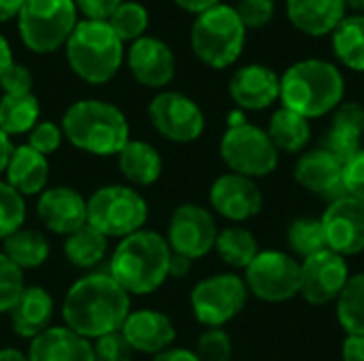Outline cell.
Segmentation results:
<instances>
[{"mask_svg":"<svg viewBox=\"0 0 364 361\" xmlns=\"http://www.w3.org/2000/svg\"><path fill=\"white\" fill-rule=\"evenodd\" d=\"M23 221H26L23 196L17 189H13L6 181H0V240L21 230Z\"/></svg>","mask_w":364,"mask_h":361,"instance_id":"36","label":"cell"},{"mask_svg":"<svg viewBox=\"0 0 364 361\" xmlns=\"http://www.w3.org/2000/svg\"><path fill=\"white\" fill-rule=\"evenodd\" d=\"M13 64V51H11V45L9 40L0 34V74Z\"/></svg>","mask_w":364,"mask_h":361,"instance_id":"53","label":"cell"},{"mask_svg":"<svg viewBox=\"0 0 364 361\" xmlns=\"http://www.w3.org/2000/svg\"><path fill=\"white\" fill-rule=\"evenodd\" d=\"M64 140V132H62V126H55L51 121H38L30 134H28V147H32L34 151H38L41 155H51L53 151L60 149Z\"/></svg>","mask_w":364,"mask_h":361,"instance_id":"41","label":"cell"},{"mask_svg":"<svg viewBox=\"0 0 364 361\" xmlns=\"http://www.w3.org/2000/svg\"><path fill=\"white\" fill-rule=\"evenodd\" d=\"M235 11L241 23L245 26V30H258V28H264L273 19L275 2L273 0H239Z\"/></svg>","mask_w":364,"mask_h":361,"instance_id":"40","label":"cell"},{"mask_svg":"<svg viewBox=\"0 0 364 361\" xmlns=\"http://www.w3.org/2000/svg\"><path fill=\"white\" fill-rule=\"evenodd\" d=\"M286 238H288V247L292 249V255L301 257V262L324 251V249H328L320 217L294 219L286 232Z\"/></svg>","mask_w":364,"mask_h":361,"instance_id":"34","label":"cell"},{"mask_svg":"<svg viewBox=\"0 0 364 361\" xmlns=\"http://www.w3.org/2000/svg\"><path fill=\"white\" fill-rule=\"evenodd\" d=\"M107 23L119 36L122 43H134L145 36V30L149 26V13L141 2H122L107 19Z\"/></svg>","mask_w":364,"mask_h":361,"instance_id":"35","label":"cell"},{"mask_svg":"<svg viewBox=\"0 0 364 361\" xmlns=\"http://www.w3.org/2000/svg\"><path fill=\"white\" fill-rule=\"evenodd\" d=\"M279 74L264 64H245L228 81V94L241 111H264L279 100Z\"/></svg>","mask_w":364,"mask_h":361,"instance_id":"18","label":"cell"},{"mask_svg":"<svg viewBox=\"0 0 364 361\" xmlns=\"http://www.w3.org/2000/svg\"><path fill=\"white\" fill-rule=\"evenodd\" d=\"M49 240L38 230L21 228L9 238L2 240V253L19 268V270H34L41 268L49 260Z\"/></svg>","mask_w":364,"mask_h":361,"instance_id":"28","label":"cell"},{"mask_svg":"<svg viewBox=\"0 0 364 361\" xmlns=\"http://www.w3.org/2000/svg\"><path fill=\"white\" fill-rule=\"evenodd\" d=\"M343 189L348 196L364 202V147L343 164Z\"/></svg>","mask_w":364,"mask_h":361,"instance_id":"44","label":"cell"},{"mask_svg":"<svg viewBox=\"0 0 364 361\" xmlns=\"http://www.w3.org/2000/svg\"><path fill=\"white\" fill-rule=\"evenodd\" d=\"M13 153V143H11V136H6L2 130H0V174L6 170V164H9V157Z\"/></svg>","mask_w":364,"mask_h":361,"instance_id":"52","label":"cell"},{"mask_svg":"<svg viewBox=\"0 0 364 361\" xmlns=\"http://www.w3.org/2000/svg\"><path fill=\"white\" fill-rule=\"evenodd\" d=\"M94 347V361H132V347L122 336V332H113L100 336L92 343Z\"/></svg>","mask_w":364,"mask_h":361,"instance_id":"42","label":"cell"},{"mask_svg":"<svg viewBox=\"0 0 364 361\" xmlns=\"http://www.w3.org/2000/svg\"><path fill=\"white\" fill-rule=\"evenodd\" d=\"M36 215L49 232L68 236L87 223V200L73 187H47L38 196Z\"/></svg>","mask_w":364,"mask_h":361,"instance_id":"17","label":"cell"},{"mask_svg":"<svg viewBox=\"0 0 364 361\" xmlns=\"http://www.w3.org/2000/svg\"><path fill=\"white\" fill-rule=\"evenodd\" d=\"M335 304L337 321L346 336H364V272L350 277Z\"/></svg>","mask_w":364,"mask_h":361,"instance_id":"33","label":"cell"},{"mask_svg":"<svg viewBox=\"0 0 364 361\" xmlns=\"http://www.w3.org/2000/svg\"><path fill=\"white\" fill-rule=\"evenodd\" d=\"M117 166L126 181L139 187L154 185L162 174V157L154 145L147 140H128L117 153Z\"/></svg>","mask_w":364,"mask_h":361,"instance_id":"26","label":"cell"},{"mask_svg":"<svg viewBox=\"0 0 364 361\" xmlns=\"http://www.w3.org/2000/svg\"><path fill=\"white\" fill-rule=\"evenodd\" d=\"M279 83L282 106L309 121L331 115L346 96V79L341 70L333 62L320 57L294 62L279 77Z\"/></svg>","mask_w":364,"mask_h":361,"instance_id":"2","label":"cell"},{"mask_svg":"<svg viewBox=\"0 0 364 361\" xmlns=\"http://www.w3.org/2000/svg\"><path fill=\"white\" fill-rule=\"evenodd\" d=\"M320 147L326 149L331 155H335L341 164H346L350 157H354V155L363 149V134L331 123L328 130H326L324 136H322Z\"/></svg>","mask_w":364,"mask_h":361,"instance_id":"37","label":"cell"},{"mask_svg":"<svg viewBox=\"0 0 364 361\" xmlns=\"http://www.w3.org/2000/svg\"><path fill=\"white\" fill-rule=\"evenodd\" d=\"M179 9L188 11V13H194V15H200L209 9H213L215 4H220L222 0H173Z\"/></svg>","mask_w":364,"mask_h":361,"instance_id":"49","label":"cell"},{"mask_svg":"<svg viewBox=\"0 0 364 361\" xmlns=\"http://www.w3.org/2000/svg\"><path fill=\"white\" fill-rule=\"evenodd\" d=\"M247 291L262 302H288L301 291V262L284 251L267 249L245 268Z\"/></svg>","mask_w":364,"mask_h":361,"instance_id":"11","label":"cell"},{"mask_svg":"<svg viewBox=\"0 0 364 361\" xmlns=\"http://www.w3.org/2000/svg\"><path fill=\"white\" fill-rule=\"evenodd\" d=\"M21 6H23V0H0V23L17 17Z\"/></svg>","mask_w":364,"mask_h":361,"instance_id":"51","label":"cell"},{"mask_svg":"<svg viewBox=\"0 0 364 361\" xmlns=\"http://www.w3.org/2000/svg\"><path fill=\"white\" fill-rule=\"evenodd\" d=\"M333 121L335 126L348 128L352 132H358L364 136V106L360 102H341L333 113Z\"/></svg>","mask_w":364,"mask_h":361,"instance_id":"45","label":"cell"},{"mask_svg":"<svg viewBox=\"0 0 364 361\" xmlns=\"http://www.w3.org/2000/svg\"><path fill=\"white\" fill-rule=\"evenodd\" d=\"M247 296L250 291L243 277L220 272L194 285L190 294V306L200 326L222 328L245 309Z\"/></svg>","mask_w":364,"mask_h":361,"instance_id":"10","label":"cell"},{"mask_svg":"<svg viewBox=\"0 0 364 361\" xmlns=\"http://www.w3.org/2000/svg\"><path fill=\"white\" fill-rule=\"evenodd\" d=\"M168 260L166 238L158 232L139 230L119 240L109 262V274L130 296H147L168 279Z\"/></svg>","mask_w":364,"mask_h":361,"instance_id":"3","label":"cell"},{"mask_svg":"<svg viewBox=\"0 0 364 361\" xmlns=\"http://www.w3.org/2000/svg\"><path fill=\"white\" fill-rule=\"evenodd\" d=\"M290 23L307 36H328L348 15L343 0H286Z\"/></svg>","mask_w":364,"mask_h":361,"instance_id":"22","label":"cell"},{"mask_svg":"<svg viewBox=\"0 0 364 361\" xmlns=\"http://www.w3.org/2000/svg\"><path fill=\"white\" fill-rule=\"evenodd\" d=\"M218 223L211 211L200 204H181L173 211L166 230V243L173 253L186 255L192 262L213 251Z\"/></svg>","mask_w":364,"mask_h":361,"instance_id":"13","label":"cell"},{"mask_svg":"<svg viewBox=\"0 0 364 361\" xmlns=\"http://www.w3.org/2000/svg\"><path fill=\"white\" fill-rule=\"evenodd\" d=\"M26 289L23 270H19L0 251V313H9Z\"/></svg>","mask_w":364,"mask_h":361,"instance_id":"38","label":"cell"},{"mask_svg":"<svg viewBox=\"0 0 364 361\" xmlns=\"http://www.w3.org/2000/svg\"><path fill=\"white\" fill-rule=\"evenodd\" d=\"M30 361H94L92 340L64 328H49L41 336L30 340Z\"/></svg>","mask_w":364,"mask_h":361,"instance_id":"23","label":"cell"},{"mask_svg":"<svg viewBox=\"0 0 364 361\" xmlns=\"http://www.w3.org/2000/svg\"><path fill=\"white\" fill-rule=\"evenodd\" d=\"M122 2L124 0H75L77 11H81L85 19H96V21H107Z\"/></svg>","mask_w":364,"mask_h":361,"instance_id":"46","label":"cell"},{"mask_svg":"<svg viewBox=\"0 0 364 361\" xmlns=\"http://www.w3.org/2000/svg\"><path fill=\"white\" fill-rule=\"evenodd\" d=\"M341 361H364V336H346L341 345Z\"/></svg>","mask_w":364,"mask_h":361,"instance_id":"47","label":"cell"},{"mask_svg":"<svg viewBox=\"0 0 364 361\" xmlns=\"http://www.w3.org/2000/svg\"><path fill=\"white\" fill-rule=\"evenodd\" d=\"M11 330L26 340H32L51 328L53 319V298L47 289L32 285L26 287L17 304L9 311Z\"/></svg>","mask_w":364,"mask_h":361,"instance_id":"24","label":"cell"},{"mask_svg":"<svg viewBox=\"0 0 364 361\" xmlns=\"http://www.w3.org/2000/svg\"><path fill=\"white\" fill-rule=\"evenodd\" d=\"M75 0H23L17 15L21 43L34 53H53L77 26Z\"/></svg>","mask_w":364,"mask_h":361,"instance_id":"7","label":"cell"},{"mask_svg":"<svg viewBox=\"0 0 364 361\" xmlns=\"http://www.w3.org/2000/svg\"><path fill=\"white\" fill-rule=\"evenodd\" d=\"M107 249H109L107 236L100 234L90 223L64 236V257L75 268H81V270L98 266L107 257Z\"/></svg>","mask_w":364,"mask_h":361,"instance_id":"31","label":"cell"},{"mask_svg":"<svg viewBox=\"0 0 364 361\" xmlns=\"http://www.w3.org/2000/svg\"><path fill=\"white\" fill-rule=\"evenodd\" d=\"M149 121L160 136L171 143H194L205 132V115L200 106L179 91H160L149 102Z\"/></svg>","mask_w":364,"mask_h":361,"instance_id":"12","label":"cell"},{"mask_svg":"<svg viewBox=\"0 0 364 361\" xmlns=\"http://www.w3.org/2000/svg\"><path fill=\"white\" fill-rule=\"evenodd\" d=\"M296 183L314 196L335 200L346 194L343 189V164L326 149L316 147L303 151L294 164Z\"/></svg>","mask_w":364,"mask_h":361,"instance_id":"20","label":"cell"},{"mask_svg":"<svg viewBox=\"0 0 364 361\" xmlns=\"http://www.w3.org/2000/svg\"><path fill=\"white\" fill-rule=\"evenodd\" d=\"M32 72L23 66L13 62L2 74H0V87L4 91V96H26L32 94Z\"/></svg>","mask_w":364,"mask_h":361,"instance_id":"43","label":"cell"},{"mask_svg":"<svg viewBox=\"0 0 364 361\" xmlns=\"http://www.w3.org/2000/svg\"><path fill=\"white\" fill-rule=\"evenodd\" d=\"M0 361H30L26 353L17 351V349H2L0 351Z\"/></svg>","mask_w":364,"mask_h":361,"instance_id":"54","label":"cell"},{"mask_svg":"<svg viewBox=\"0 0 364 361\" xmlns=\"http://www.w3.org/2000/svg\"><path fill=\"white\" fill-rule=\"evenodd\" d=\"M198 361H230L232 360V340L222 328H207L194 349Z\"/></svg>","mask_w":364,"mask_h":361,"instance_id":"39","label":"cell"},{"mask_svg":"<svg viewBox=\"0 0 364 361\" xmlns=\"http://www.w3.org/2000/svg\"><path fill=\"white\" fill-rule=\"evenodd\" d=\"M128 68L136 83L145 87H166L175 77V53L171 47L154 36H143L134 40L126 55Z\"/></svg>","mask_w":364,"mask_h":361,"instance_id":"19","label":"cell"},{"mask_svg":"<svg viewBox=\"0 0 364 361\" xmlns=\"http://www.w3.org/2000/svg\"><path fill=\"white\" fill-rule=\"evenodd\" d=\"M267 134L279 153H303L311 143V123L303 115L282 106L271 115Z\"/></svg>","mask_w":364,"mask_h":361,"instance_id":"27","label":"cell"},{"mask_svg":"<svg viewBox=\"0 0 364 361\" xmlns=\"http://www.w3.org/2000/svg\"><path fill=\"white\" fill-rule=\"evenodd\" d=\"M350 266L348 257L324 249L307 260L301 262V296L314 304L324 306L337 302L343 287L350 281Z\"/></svg>","mask_w":364,"mask_h":361,"instance_id":"14","label":"cell"},{"mask_svg":"<svg viewBox=\"0 0 364 361\" xmlns=\"http://www.w3.org/2000/svg\"><path fill=\"white\" fill-rule=\"evenodd\" d=\"M247 30L241 23L235 6L230 4H215L213 9L196 15L190 43L194 55L209 68L222 70L232 66L245 47Z\"/></svg>","mask_w":364,"mask_h":361,"instance_id":"6","label":"cell"},{"mask_svg":"<svg viewBox=\"0 0 364 361\" xmlns=\"http://www.w3.org/2000/svg\"><path fill=\"white\" fill-rule=\"evenodd\" d=\"M335 57L350 70L364 72V15H346L331 34Z\"/></svg>","mask_w":364,"mask_h":361,"instance_id":"29","label":"cell"},{"mask_svg":"<svg viewBox=\"0 0 364 361\" xmlns=\"http://www.w3.org/2000/svg\"><path fill=\"white\" fill-rule=\"evenodd\" d=\"M64 47L70 70L92 85L109 83L124 62V43L107 21H77Z\"/></svg>","mask_w":364,"mask_h":361,"instance_id":"5","label":"cell"},{"mask_svg":"<svg viewBox=\"0 0 364 361\" xmlns=\"http://www.w3.org/2000/svg\"><path fill=\"white\" fill-rule=\"evenodd\" d=\"M147 217L145 198L128 185H105L87 198V223L107 238H126L143 230Z\"/></svg>","mask_w":364,"mask_h":361,"instance_id":"8","label":"cell"},{"mask_svg":"<svg viewBox=\"0 0 364 361\" xmlns=\"http://www.w3.org/2000/svg\"><path fill=\"white\" fill-rule=\"evenodd\" d=\"M6 183L21 196H41L49 183V162L28 145L13 147L6 164Z\"/></svg>","mask_w":364,"mask_h":361,"instance_id":"25","label":"cell"},{"mask_svg":"<svg viewBox=\"0 0 364 361\" xmlns=\"http://www.w3.org/2000/svg\"><path fill=\"white\" fill-rule=\"evenodd\" d=\"M343 2H346V6H348V9H352V11H356V13L364 15V0H343Z\"/></svg>","mask_w":364,"mask_h":361,"instance_id":"55","label":"cell"},{"mask_svg":"<svg viewBox=\"0 0 364 361\" xmlns=\"http://www.w3.org/2000/svg\"><path fill=\"white\" fill-rule=\"evenodd\" d=\"M213 251L226 266L235 270H245L260 253V247H258L256 236L247 228L228 226L218 232Z\"/></svg>","mask_w":364,"mask_h":361,"instance_id":"30","label":"cell"},{"mask_svg":"<svg viewBox=\"0 0 364 361\" xmlns=\"http://www.w3.org/2000/svg\"><path fill=\"white\" fill-rule=\"evenodd\" d=\"M151 361H198V357H196V353H194V351H188V349H175V347H171V349H166V351H162V353L154 355V360Z\"/></svg>","mask_w":364,"mask_h":361,"instance_id":"50","label":"cell"},{"mask_svg":"<svg viewBox=\"0 0 364 361\" xmlns=\"http://www.w3.org/2000/svg\"><path fill=\"white\" fill-rule=\"evenodd\" d=\"M192 270V260L186 257V255H179V253H173L171 251V260H168V277L171 279H183L188 277Z\"/></svg>","mask_w":364,"mask_h":361,"instance_id":"48","label":"cell"},{"mask_svg":"<svg viewBox=\"0 0 364 361\" xmlns=\"http://www.w3.org/2000/svg\"><path fill=\"white\" fill-rule=\"evenodd\" d=\"M220 157L226 168L247 179H262L275 172L279 151L271 143L267 130L254 123L230 126L220 140Z\"/></svg>","mask_w":364,"mask_h":361,"instance_id":"9","label":"cell"},{"mask_svg":"<svg viewBox=\"0 0 364 361\" xmlns=\"http://www.w3.org/2000/svg\"><path fill=\"white\" fill-rule=\"evenodd\" d=\"M41 104L36 96H2L0 98V130L6 136L30 134V130L38 123Z\"/></svg>","mask_w":364,"mask_h":361,"instance_id":"32","label":"cell"},{"mask_svg":"<svg viewBox=\"0 0 364 361\" xmlns=\"http://www.w3.org/2000/svg\"><path fill=\"white\" fill-rule=\"evenodd\" d=\"M128 315L130 294L109 272H94L75 281L62 304L66 328L87 340L119 332Z\"/></svg>","mask_w":364,"mask_h":361,"instance_id":"1","label":"cell"},{"mask_svg":"<svg viewBox=\"0 0 364 361\" xmlns=\"http://www.w3.org/2000/svg\"><path fill=\"white\" fill-rule=\"evenodd\" d=\"M64 138L92 155H117L130 140L126 115L105 100H79L62 117Z\"/></svg>","mask_w":364,"mask_h":361,"instance_id":"4","label":"cell"},{"mask_svg":"<svg viewBox=\"0 0 364 361\" xmlns=\"http://www.w3.org/2000/svg\"><path fill=\"white\" fill-rule=\"evenodd\" d=\"M209 204L220 217L232 223H243L262 211L264 198L254 179L226 172L213 181L209 189Z\"/></svg>","mask_w":364,"mask_h":361,"instance_id":"16","label":"cell"},{"mask_svg":"<svg viewBox=\"0 0 364 361\" xmlns=\"http://www.w3.org/2000/svg\"><path fill=\"white\" fill-rule=\"evenodd\" d=\"M119 332L134 353L145 355H158L171 349L177 338V330L171 317L154 309L130 311Z\"/></svg>","mask_w":364,"mask_h":361,"instance_id":"21","label":"cell"},{"mask_svg":"<svg viewBox=\"0 0 364 361\" xmlns=\"http://www.w3.org/2000/svg\"><path fill=\"white\" fill-rule=\"evenodd\" d=\"M326 247L343 257L364 251V202L348 194L335 198L324 209L322 217Z\"/></svg>","mask_w":364,"mask_h":361,"instance_id":"15","label":"cell"}]
</instances>
